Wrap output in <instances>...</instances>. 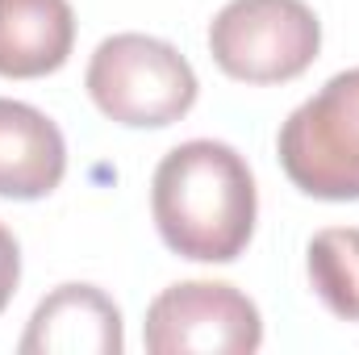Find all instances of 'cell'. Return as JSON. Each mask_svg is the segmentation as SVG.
Wrapping results in <instances>:
<instances>
[{
	"label": "cell",
	"mask_w": 359,
	"mask_h": 355,
	"mask_svg": "<svg viewBox=\"0 0 359 355\" xmlns=\"http://www.w3.org/2000/svg\"><path fill=\"white\" fill-rule=\"evenodd\" d=\"M255 176L247 159L213 138L180 142L151 184V213L163 243L196 264H230L255 234Z\"/></svg>",
	"instance_id": "obj_1"
},
{
	"label": "cell",
	"mask_w": 359,
	"mask_h": 355,
	"mask_svg": "<svg viewBox=\"0 0 359 355\" xmlns=\"http://www.w3.org/2000/svg\"><path fill=\"white\" fill-rule=\"evenodd\" d=\"M88 92L117 126L159 130L196 105V76L176 46L147 34H113L92 55Z\"/></svg>",
	"instance_id": "obj_2"
},
{
	"label": "cell",
	"mask_w": 359,
	"mask_h": 355,
	"mask_svg": "<svg viewBox=\"0 0 359 355\" xmlns=\"http://www.w3.org/2000/svg\"><path fill=\"white\" fill-rule=\"evenodd\" d=\"M280 163L318 201H359V67L339 72L280 126Z\"/></svg>",
	"instance_id": "obj_3"
},
{
	"label": "cell",
	"mask_w": 359,
	"mask_h": 355,
	"mask_svg": "<svg viewBox=\"0 0 359 355\" xmlns=\"http://www.w3.org/2000/svg\"><path fill=\"white\" fill-rule=\"evenodd\" d=\"M322 25L305 0H230L209 25L213 63L243 84H284L309 72Z\"/></svg>",
	"instance_id": "obj_4"
},
{
	"label": "cell",
	"mask_w": 359,
	"mask_h": 355,
	"mask_svg": "<svg viewBox=\"0 0 359 355\" xmlns=\"http://www.w3.org/2000/svg\"><path fill=\"white\" fill-rule=\"evenodd\" d=\"M142 339L155 355H251L264 343V322L255 301L234 284L184 280L151 301Z\"/></svg>",
	"instance_id": "obj_5"
},
{
	"label": "cell",
	"mask_w": 359,
	"mask_h": 355,
	"mask_svg": "<svg viewBox=\"0 0 359 355\" xmlns=\"http://www.w3.org/2000/svg\"><path fill=\"white\" fill-rule=\"evenodd\" d=\"M121 347V314L92 284L55 288L21 335V355H117Z\"/></svg>",
	"instance_id": "obj_6"
},
{
	"label": "cell",
	"mask_w": 359,
	"mask_h": 355,
	"mask_svg": "<svg viewBox=\"0 0 359 355\" xmlns=\"http://www.w3.org/2000/svg\"><path fill=\"white\" fill-rule=\"evenodd\" d=\"M67 172V147L59 126L34 105L0 96V196L42 201Z\"/></svg>",
	"instance_id": "obj_7"
},
{
	"label": "cell",
	"mask_w": 359,
	"mask_h": 355,
	"mask_svg": "<svg viewBox=\"0 0 359 355\" xmlns=\"http://www.w3.org/2000/svg\"><path fill=\"white\" fill-rule=\"evenodd\" d=\"M76 13L67 0H0V76L38 80L67 63Z\"/></svg>",
	"instance_id": "obj_8"
},
{
	"label": "cell",
	"mask_w": 359,
	"mask_h": 355,
	"mask_svg": "<svg viewBox=\"0 0 359 355\" xmlns=\"http://www.w3.org/2000/svg\"><path fill=\"white\" fill-rule=\"evenodd\" d=\"M309 280L326 309L343 322H359V230L330 226L309 243Z\"/></svg>",
	"instance_id": "obj_9"
},
{
	"label": "cell",
	"mask_w": 359,
	"mask_h": 355,
	"mask_svg": "<svg viewBox=\"0 0 359 355\" xmlns=\"http://www.w3.org/2000/svg\"><path fill=\"white\" fill-rule=\"evenodd\" d=\"M17 280H21V251H17V239L0 222V314L8 309V301L17 293Z\"/></svg>",
	"instance_id": "obj_10"
}]
</instances>
